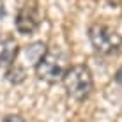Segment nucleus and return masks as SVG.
I'll use <instances>...</instances> for the list:
<instances>
[{"mask_svg": "<svg viewBox=\"0 0 122 122\" xmlns=\"http://www.w3.org/2000/svg\"><path fill=\"white\" fill-rule=\"evenodd\" d=\"M64 87L71 99L74 101H85L90 96L94 89V80L92 73L87 66H73L64 74Z\"/></svg>", "mask_w": 122, "mask_h": 122, "instance_id": "obj_1", "label": "nucleus"}, {"mask_svg": "<svg viewBox=\"0 0 122 122\" xmlns=\"http://www.w3.org/2000/svg\"><path fill=\"white\" fill-rule=\"evenodd\" d=\"M89 39L94 50L101 55H120L122 53V37L110 27L101 23H94L89 28Z\"/></svg>", "mask_w": 122, "mask_h": 122, "instance_id": "obj_2", "label": "nucleus"}, {"mask_svg": "<svg viewBox=\"0 0 122 122\" xmlns=\"http://www.w3.org/2000/svg\"><path fill=\"white\" fill-rule=\"evenodd\" d=\"M66 71V58L57 51H46V55L36 66L37 78L46 83H57L64 80Z\"/></svg>", "mask_w": 122, "mask_h": 122, "instance_id": "obj_3", "label": "nucleus"}, {"mask_svg": "<svg viewBox=\"0 0 122 122\" xmlns=\"http://www.w3.org/2000/svg\"><path fill=\"white\" fill-rule=\"evenodd\" d=\"M41 20H39V12H37L36 7L25 5L23 9H20L18 16H16V28H18L20 34H32L37 30Z\"/></svg>", "mask_w": 122, "mask_h": 122, "instance_id": "obj_4", "label": "nucleus"}, {"mask_svg": "<svg viewBox=\"0 0 122 122\" xmlns=\"http://www.w3.org/2000/svg\"><path fill=\"white\" fill-rule=\"evenodd\" d=\"M20 53L18 41L9 34L0 36V67H11Z\"/></svg>", "mask_w": 122, "mask_h": 122, "instance_id": "obj_5", "label": "nucleus"}, {"mask_svg": "<svg viewBox=\"0 0 122 122\" xmlns=\"http://www.w3.org/2000/svg\"><path fill=\"white\" fill-rule=\"evenodd\" d=\"M46 44L44 43H32L30 46H27V48L23 50V55L27 60H30V64H39V60L46 55Z\"/></svg>", "mask_w": 122, "mask_h": 122, "instance_id": "obj_6", "label": "nucleus"}, {"mask_svg": "<svg viewBox=\"0 0 122 122\" xmlns=\"http://www.w3.org/2000/svg\"><path fill=\"white\" fill-rule=\"evenodd\" d=\"M25 76H27L25 69H23L21 66H18V64H12L9 69H7V73H5V78L9 80L11 83H14V85H18V83L25 81Z\"/></svg>", "mask_w": 122, "mask_h": 122, "instance_id": "obj_7", "label": "nucleus"}, {"mask_svg": "<svg viewBox=\"0 0 122 122\" xmlns=\"http://www.w3.org/2000/svg\"><path fill=\"white\" fill-rule=\"evenodd\" d=\"M2 122H25V119L21 115H7V117H4Z\"/></svg>", "mask_w": 122, "mask_h": 122, "instance_id": "obj_8", "label": "nucleus"}, {"mask_svg": "<svg viewBox=\"0 0 122 122\" xmlns=\"http://www.w3.org/2000/svg\"><path fill=\"white\" fill-rule=\"evenodd\" d=\"M117 81H120V83H122V67L119 69V73H117Z\"/></svg>", "mask_w": 122, "mask_h": 122, "instance_id": "obj_9", "label": "nucleus"}]
</instances>
